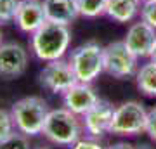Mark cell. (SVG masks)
Here are the masks:
<instances>
[{
    "label": "cell",
    "instance_id": "4316f807",
    "mask_svg": "<svg viewBox=\"0 0 156 149\" xmlns=\"http://www.w3.org/2000/svg\"><path fill=\"white\" fill-rule=\"evenodd\" d=\"M140 2H146V0H140Z\"/></svg>",
    "mask_w": 156,
    "mask_h": 149
},
{
    "label": "cell",
    "instance_id": "8992f818",
    "mask_svg": "<svg viewBox=\"0 0 156 149\" xmlns=\"http://www.w3.org/2000/svg\"><path fill=\"white\" fill-rule=\"evenodd\" d=\"M137 59L123 40L111 42L104 47V71L115 78H128L137 73Z\"/></svg>",
    "mask_w": 156,
    "mask_h": 149
},
{
    "label": "cell",
    "instance_id": "52a82bcc",
    "mask_svg": "<svg viewBox=\"0 0 156 149\" xmlns=\"http://www.w3.org/2000/svg\"><path fill=\"white\" fill-rule=\"evenodd\" d=\"M38 80L42 87L54 94H64L68 88H71L78 82L69 61H64V59L45 62L44 68L40 69Z\"/></svg>",
    "mask_w": 156,
    "mask_h": 149
},
{
    "label": "cell",
    "instance_id": "44dd1931",
    "mask_svg": "<svg viewBox=\"0 0 156 149\" xmlns=\"http://www.w3.org/2000/svg\"><path fill=\"white\" fill-rule=\"evenodd\" d=\"M146 133L151 137V140L156 142V108L147 111V123H146Z\"/></svg>",
    "mask_w": 156,
    "mask_h": 149
},
{
    "label": "cell",
    "instance_id": "3957f363",
    "mask_svg": "<svg viewBox=\"0 0 156 149\" xmlns=\"http://www.w3.org/2000/svg\"><path fill=\"white\" fill-rule=\"evenodd\" d=\"M80 122L75 113H71L66 108H59V109H50L47 120L44 125V137L50 140L56 146H69L80 140Z\"/></svg>",
    "mask_w": 156,
    "mask_h": 149
},
{
    "label": "cell",
    "instance_id": "ac0fdd59",
    "mask_svg": "<svg viewBox=\"0 0 156 149\" xmlns=\"http://www.w3.org/2000/svg\"><path fill=\"white\" fill-rule=\"evenodd\" d=\"M19 0H0V26L16 19Z\"/></svg>",
    "mask_w": 156,
    "mask_h": 149
},
{
    "label": "cell",
    "instance_id": "9c48e42d",
    "mask_svg": "<svg viewBox=\"0 0 156 149\" xmlns=\"http://www.w3.org/2000/svg\"><path fill=\"white\" fill-rule=\"evenodd\" d=\"M123 42L135 57H151V52L156 44V28L139 19L130 24Z\"/></svg>",
    "mask_w": 156,
    "mask_h": 149
},
{
    "label": "cell",
    "instance_id": "484cf974",
    "mask_svg": "<svg viewBox=\"0 0 156 149\" xmlns=\"http://www.w3.org/2000/svg\"><path fill=\"white\" fill-rule=\"evenodd\" d=\"M37 149H49V147H37Z\"/></svg>",
    "mask_w": 156,
    "mask_h": 149
},
{
    "label": "cell",
    "instance_id": "83f0119b",
    "mask_svg": "<svg viewBox=\"0 0 156 149\" xmlns=\"http://www.w3.org/2000/svg\"><path fill=\"white\" fill-rule=\"evenodd\" d=\"M144 149H146V146H144Z\"/></svg>",
    "mask_w": 156,
    "mask_h": 149
},
{
    "label": "cell",
    "instance_id": "7c38bea8",
    "mask_svg": "<svg viewBox=\"0 0 156 149\" xmlns=\"http://www.w3.org/2000/svg\"><path fill=\"white\" fill-rule=\"evenodd\" d=\"M45 21H47V17H45L44 11V2H40V0H19L14 23L23 33H35Z\"/></svg>",
    "mask_w": 156,
    "mask_h": 149
},
{
    "label": "cell",
    "instance_id": "7a4b0ae2",
    "mask_svg": "<svg viewBox=\"0 0 156 149\" xmlns=\"http://www.w3.org/2000/svg\"><path fill=\"white\" fill-rule=\"evenodd\" d=\"M49 113L50 109L47 102L38 95L23 97V99L16 101L11 108V115L14 120V125H16V130L28 135V137L42 133Z\"/></svg>",
    "mask_w": 156,
    "mask_h": 149
},
{
    "label": "cell",
    "instance_id": "cb8c5ba5",
    "mask_svg": "<svg viewBox=\"0 0 156 149\" xmlns=\"http://www.w3.org/2000/svg\"><path fill=\"white\" fill-rule=\"evenodd\" d=\"M151 61H156V44H154V49H153V52H151Z\"/></svg>",
    "mask_w": 156,
    "mask_h": 149
},
{
    "label": "cell",
    "instance_id": "277c9868",
    "mask_svg": "<svg viewBox=\"0 0 156 149\" xmlns=\"http://www.w3.org/2000/svg\"><path fill=\"white\" fill-rule=\"evenodd\" d=\"M68 61L78 82L92 83L104 71V47H101L97 42H85L71 50Z\"/></svg>",
    "mask_w": 156,
    "mask_h": 149
},
{
    "label": "cell",
    "instance_id": "ffe728a7",
    "mask_svg": "<svg viewBox=\"0 0 156 149\" xmlns=\"http://www.w3.org/2000/svg\"><path fill=\"white\" fill-rule=\"evenodd\" d=\"M140 19L156 28V0H146L140 5Z\"/></svg>",
    "mask_w": 156,
    "mask_h": 149
},
{
    "label": "cell",
    "instance_id": "d6986e66",
    "mask_svg": "<svg viewBox=\"0 0 156 149\" xmlns=\"http://www.w3.org/2000/svg\"><path fill=\"white\" fill-rule=\"evenodd\" d=\"M14 132H16V125H14L11 111L0 108V142L5 140V139L9 137V135H12Z\"/></svg>",
    "mask_w": 156,
    "mask_h": 149
},
{
    "label": "cell",
    "instance_id": "5bb4252c",
    "mask_svg": "<svg viewBox=\"0 0 156 149\" xmlns=\"http://www.w3.org/2000/svg\"><path fill=\"white\" fill-rule=\"evenodd\" d=\"M140 0H108L106 4V16L115 23L127 24L134 21L137 14H140Z\"/></svg>",
    "mask_w": 156,
    "mask_h": 149
},
{
    "label": "cell",
    "instance_id": "603a6c76",
    "mask_svg": "<svg viewBox=\"0 0 156 149\" xmlns=\"http://www.w3.org/2000/svg\"><path fill=\"white\" fill-rule=\"evenodd\" d=\"M108 149H137V147H134L132 144H128V142H116L113 146H109Z\"/></svg>",
    "mask_w": 156,
    "mask_h": 149
},
{
    "label": "cell",
    "instance_id": "9a60e30c",
    "mask_svg": "<svg viewBox=\"0 0 156 149\" xmlns=\"http://www.w3.org/2000/svg\"><path fill=\"white\" fill-rule=\"evenodd\" d=\"M137 88L147 97H156V61H147L135 73Z\"/></svg>",
    "mask_w": 156,
    "mask_h": 149
},
{
    "label": "cell",
    "instance_id": "4fadbf2b",
    "mask_svg": "<svg viewBox=\"0 0 156 149\" xmlns=\"http://www.w3.org/2000/svg\"><path fill=\"white\" fill-rule=\"evenodd\" d=\"M44 11L47 21L66 26H69L80 16L76 0H44Z\"/></svg>",
    "mask_w": 156,
    "mask_h": 149
},
{
    "label": "cell",
    "instance_id": "7402d4cb",
    "mask_svg": "<svg viewBox=\"0 0 156 149\" xmlns=\"http://www.w3.org/2000/svg\"><path fill=\"white\" fill-rule=\"evenodd\" d=\"M71 149H104L99 142H95L94 139H80L71 146Z\"/></svg>",
    "mask_w": 156,
    "mask_h": 149
},
{
    "label": "cell",
    "instance_id": "2e32d148",
    "mask_svg": "<svg viewBox=\"0 0 156 149\" xmlns=\"http://www.w3.org/2000/svg\"><path fill=\"white\" fill-rule=\"evenodd\" d=\"M80 16L83 17H99L106 14V4L108 0H76Z\"/></svg>",
    "mask_w": 156,
    "mask_h": 149
},
{
    "label": "cell",
    "instance_id": "5b68a950",
    "mask_svg": "<svg viewBox=\"0 0 156 149\" xmlns=\"http://www.w3.org/2000/svg\"><path fill=\"white\" fill-rule=\"evenodd\" d=\"M147 111L137 101H127L115 108L109 133L115 135H137L146 132Z\"/></svg>",
    "mask_w": 156,
    "mask_h": 149
},
{
    "label": "cell",
    "instance_id": "d4e9b609",
    "mask_svg": "<svg viewBox=\"0 0 156 149\" xmlns=\"http://www.w3.org/2000/svg\"><path fill=\"white\" fill-rule=\"evenodd\" d=\"M0 45H2V31H0Z\"/></svg>",
    "mask_w": 156,
    "mask_h": 149
},
{
    "label": "cell",
    "instance_id": "ba28073f",
    "mask_svg": "<svg viewBox=\"0 0 156 149\" xmlns=\"http://www.w3.org/2000/svg\"><path fill=\"white\" fill-rule=\"evenodd\" d=\"M28 68V50L17 42L0 45V78L14 80Z\"/></svg>",
    "mask_w": 156,
    "mask_h": 149
},
{
    "label": "cell",
    "instance_id": "e0dca14e",
    "mask_svg": "<svg viewBox=\"0 0 156 149\" xmlns=\"http://www.w3.org/2000/svg\"><path fill=\"white\" fill-rule=\"evenodd\" d=\"M0 149H33V147H31V144H30L28 135H24V133L16 130V132L12 133V135H9L5 140L0 142Z\"/></svg>",
    "mask_w": 156,
    "mask_h": 149
},
{
    "label": "cell",
    "instance_id": "6da1fadb",
    "mask_svg": "<svg viewBox=\"0 0 156 149\" xmlns=\"http://www.w3.org/2000/svg\"><path fill=\"white\" fill-rule=\"evenodd\" d=\"M71 44V31L69 26L59 23L45 21L42 26L31 33L30 49L37 59L44 62L62 59Z\"/></svg>",
    "mask_w": 156,
    "mask_h": 149
},
{
    "label": "cell",
    "instance_id": "30bf717a",
    "mask_svg": "<svg viewBox=\"0 0 156 149\" xmlns=\"http://www.w3.org/2000/svg\"><path fill=\"white\" fill-rule=\"evenodd\" d=\"M115 115V106L106 99H99L83 115V128L90 137H102L109 133L111 122Z\"/></svg>",
    "mask_w": 156,
    "mask_h": 149
},
{
    "label": "cell",
    "instance_id": "8fae6325",
    "mask_svg": "<svg viewBox=\"0 0 156 149\" xmlns=\"http://www.w3.org/2000/svg\"><path fill=\"white\" fill-rule=\"evenodd\" d=\"M99 101L95 90L90 87V83H83V82H76L71 88H68L66 92L62 94V102L64 108L69 109L75 115L83 116L87 111L92 108Z\"/></svg>",
    "mask_w": 156,
    "mask_h": 149
}]
</instances>
